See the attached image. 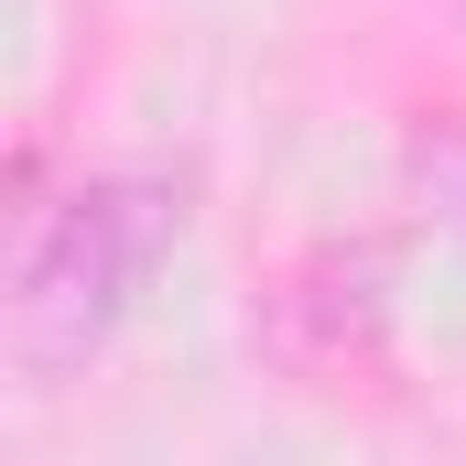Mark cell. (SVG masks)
<instances>
[{
	"label": "cell",
	"mask_w": 466,
	"mask_h": 466,
	"mask_svg": "<svg viewBox=\"0 0 466 466\" xmlns=\"http://www.w3.org/2000/svg\"><path fill=\"white\" fill-rule=\"evenodd\" d=\"M174 228H185V196L152 174H98L66 207H44L11 249V315H0L11 380L55 390L66 369H87L119 337V315L141 304V282L163 271Z\"/></svg>",
	"instance_id": "6da1fadb"
},
{
	"label": "cell",
	"mask_w": 466,
	"mask_h": 466,
	"mask_svg": "<svg viewBox=\"0 0 466 466\" xmlns=\"http://www.w3.org/2000/svg\"><path fill=\"white\" fill-rule=\"evenodd\" d=\"M271 348L293 358L304 380H337L348 358H380V271L348 260V249L304 260L282 282V304H271Z\"/></svg>",
	"instance_id": "7a4b0ae2"
}]
</instances>
